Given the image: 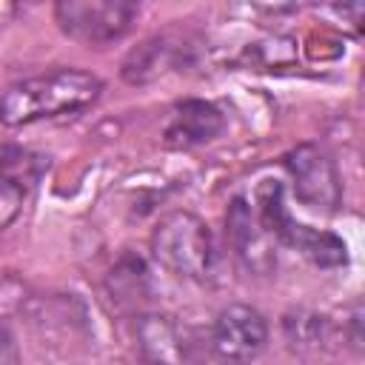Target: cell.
<instances>
[{
	"label": "cell",
	"mask_w": 365,
	"mask_h": 365,
	"mask_svg": "<svg viewBox=\"0 0 365 365\" xmlns=\"http://www.w3.org/2000/svg\"><path fill=\"white\" fill-rule=\"evenodd\" d=\"M103 91V80L83 68H54L9 86L0 97L3 125H29L37 120L74 114L91 106Z\"/></svg>",
	"instance_id": "obj_1"
},
{
	"label": "cell",
	"mask_w": 365,
	"mask_h": 365,
	"mask_svg": "<svg viewBox=\"0 0 365 365\" xmlns=\"http://www.w3.org/2000/svg\"><path fill=\"white\" fill-rule=\"evenodd\" d=\"M151 254L165 271L197 282L208 279L217 265L211 231L191 211H171L154 225Z\"/></svg>",
	"instance_id": "obj_2"
},
{
	"label": "cell",
	"mask_w": 365,
	"mask_h": 365,
	"mask_svg": "<svg viewBox=\"0 0 365 365\" xmlns=\"http://www.w3.org/2000/svg\"><path fill=\"white\" fill-rule=\"evenodd\" d=\"M257 217L274 240L291 245L294 251H299L302 257H308L311 262H317L322 268H334L348 259L345 242L336 234L314 231L288 214V208L282 202V185L274 180H265L257 191Z\"/></svg>",
	"instance_id": "obj_3"
},
{
	"label": "cell",
	"mask_w": 365,
	"mask_h": 365,
	"mask_svg": "<svg viewBox=\"0 0 365 365\" xmlns=\"http://www.w3.org/2000/svg\"><path fill=\"white\" fill-rule=\"evenodd\" d=\"M140 14L128 0H63L54 6L60 31L83 46H108L123 40Z\"/></svg>",
	"instance_id": "obj_4"
},
{
	"label": "cell",
	"mask_w": 365,
	"mask_h": 365,
	"mask_svg": "<svg viewBox=\"0 0 365 365\" xmlns=\"http://www.w3.org/2000/svg\"><path fill=\"white\" fill-rule=\"evenodd\" d=\"M285 168L294 180V194L302 205L317 211H336L342 202V180L334 160L314 143L297 145L285 154Z\"/></svg>",
	"instance_id": "obj_5"
},
{
	"label": "cell",
	"mask_w": 365,
	"mask_h": 365,
	"mask_svg": "<svg viewBox=\"0 0 365 365\" xmlns=\"http://www.w3.org/2000/svg\"><path fill=\"white\" fill-rule=\"evenodd\" d=\"M268 342L265 317L242 302L222 308L211 328V351L225 365H248L254 362Z\"/></svg>",
	"instance_id": "obj_6"
},
{
	"label": "cell",
	"mask_w": 365,
	"mask_h": 365,
	"mask_svg": "<svg viewBox=\"0 0 365 365\" xmlns=\"http://www.w3.org/2000/svg\"><path fill=\"white\" fill-rule=\"evenodd\" d=\"M134 345L143 365H194L191 331L165 311H148L137 317Z\"/></svg>",
	"instance_id": "obj_7"
},
{
	"label": "cell",
	"mask_w": 365,
	"mask_h": 365,
	"mask_svg": "<svg viewBox=\"0 0 365 365\" xmlns=\"http://www.w3.org/2000/svg\"><path fill=\"white\" fill-rule=\"evenodd\" d=\"M225 234L231 242L234 257L240 259V265L251 274H271L277 268V251H274V237L262 228L259 217L251 211V205L237 197L228 205L225 214Z\"/></svg>",
	"instance_id": "obj_8"
},
{
	"label": "cell",
	"mask_w": 365,
	"mask_h": 365,
	"mask_svg": "<svg viewBox=\"0 0 365 365\" xmlns=\"http://www.w3.org/2000/svg\"><path fill=\"white\" fill-rule=\"evenodd\" d=\"M225 128V120L217 106L205 100H185L174 108L171 123L165 128V145L171 148H191L211 143Z\"/></svg>",
	"instance_id": "obj_9"
},
{
	"label": "cell",
	"mask_w": 365,
	"mask_h": 365,
	"mask_svg": "<svg viewBox=\"0 0 365 365\" xmlns=\"http://www.w3.org/2000/svg\"><path fill=\"white\" fill-rule=\"evenodd\" d=\"M188 54L185 40H174L171 34H157L151 40H145L143 46H137L125 63H123V77L131 86H143L171 68H177L182 63V57Z\"/></svg>",
	"instance_id": "obj_10"
},
{
	"label": "cell",
	"mask_w": 365,
	"mask_h": 365,
	"mask_svg": "<svg viewBox=\"0 0 365 365\" xmlns=\"http://www.w3.org/2000/svg\"><path fill=\"white\" fill-rule=\"evenodd\" d=\"M108 294L111 299L117 302V308L123 311H137L140 302L148 299L151 288H148V274H145V265L134 257H123L111 274H108Z\"/></svg>",
	"instance_id": "obj_11"
},
{
	"label": "cell",
	"mask_w": 365,
	"mask_h": 365,
	"mask_svg": "<svg viewBox=\"0 0 365 365\" xmlns=\"http://www.w3.org/2000/svg\"><path fill=\"white\" fill-rule=\"evenodd\" d=\"M46 165H48L46 157L31 154L26 148H3L0 151V180L9 182V185H14L23 194L40 180V174L46 171Z\"/></svg>",
	"instance_id": "obj_12"
},
{
	"label": "cell",
	"mask_w": 365,
	"mask_h": 365,
	"mask_svg": "<svg viewBox=\"0 0 365 365\" xmlns=\"http://www.w3.org/2000/svg\"><path fill=\"white\" fill-rule=\"evenodd\" d=\"M285 336L299 351H319L328 342V319L314 311H294L285 317Z\"/></svg>",
	"instance_id": "obj_13"
},
{
	"label": "cell",
	"mask_w": 365,
	"mask_h": 365,
	"mask_svg": "<svg viewBox=\"0 0 365 365\" xmlns=\"http://www.w3.org/2000/svg\"><path fill=\"white\" fill-rule=\"evenodd\" d=\"M20 200H23V191H17L14 185H9V182L0 180V228L17 214Z\"/></svg>",
	"instance_id": "obj_14"
},
{
	"label": "cell",
	"mask_w": 365,
	"mask_h": 365,
	"mask_svg": "<svg viewBox=\"0 0 365 365\" xmlns=\"http://www.w3.org/2000/svg\"><path fill=\"white\" fill-rule=\"evenodd\" d=\"M0 365H20V345L3 319H0Z\"/></svg>",
	"instance_id": "obj_15"
}]
</instances>
